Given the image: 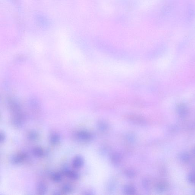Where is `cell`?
<instances>
[{"label":"cell","mask_w":195,"mask_h":195,"mask_svg":"<svg viewBox=\"0 0 195 195\" xmlns=\"http://www.w3.org/2000/svg\"><path fill=\"white\" fill-rule=\"evenodd\" d=\"M76 137L80 140L87 141L91 139L92 135L89 132L82 131H80L76 133Z\"/></svg>","instance_id":"1"},{"label":"cell","mask_w":195,"mask_h":195,"mask_svg":"<svg viewBox=\"0 0 195 195\" xmlns=\"http://www.w3.org/2000/svg\"><path fill=\"white\" fill-rule=\"evenodd\" d=\"M27 154L26 153H21L13 156L12 161L13 164H18L24 161L27 158Z\"/></svg>","instance_id":"2"},{"label":"cell","mask_w":195,"mask_h":195,"mask_svg":"<svg viewBox=\"0 0 195 195\" xmlns=\"http://www.w3.org/2000/svg\"><path fill=\"white\" fill-rule=\"evenodd\" d=\"M63 173L67 177L73 180H77L79 178V175L78 173L71 170H64Z\"/></svg>","instance_id":"3"},{"label":"cell","mask_w":195,"mask_h":195,"mask_svg":"<svg viewBox=\"0 0 195 195\" xmlns=\"http://www.w3.org/2000/svg\"><path fill=\"white\" fill-rule=\"evenodd\" d=\"M84 164V160L80 156H77L74 159L73 162V166L74 167L78 169L81 167Z\"/></svg>","instance_id":"4"},{"label":"cell","mask_w":195,"mask_h":195,"mask_svg":"<svg viewBox=\"0 0 195 195\" xmlns=\"http://www.w3.org/2000/svg\"><path fill=\"white\" fill-rule=\"evenodd\" d=\"M60 140V137L59 135L57 133H54L51 135L50 137V143L53 145H56L59 143Z\"/></svg>","instance_id":"5"},{"label":"cell","mask_w":195,"mask_h":195,"mask_svg":"<svg viewBox=\"0 0 195 195\" xmlns=\"http://www.w3.org/2000/svg\"><path fill=\"white\" fill-rule=\"evenodd\" d=\"M47 186L44 183H40L38 185L37 191L39 194H45L47 191Z\"/></svg>","instance_id":"6"},{"label":"cell","mask_w":195,"mask_h":195,"mask_svg":"<svg viewBox=\"0 0 195 195\" xmlns=\"http://www.w3.org/2000/svg\"><path fill=\"white\" fill-rule=\"evenodd\" d=\"M33 154L35 156L38 157H42L44 155V150L40 147H37L34 149Z\"/></svg>","instance_id":"7"},{"label":"cell","mask_w":195,"mask_h":195,"mask_svg":"<svg viewBox=\"0 0 195 195\" xmlns=\"http://www.w3.org/2000/svg\"><path fill=\"white\" fill-rule=\"evenodd\" d=\"M39 135L37 132L35 131H31L29 132L28 135V138L31 140H35L38 138Z\"/></svg>","instance_id":"8"},{"label":"cell","mask_w":195,"mask_h":195,"mask_svg":"<svg viewBox=\"0 0 195 195\" xmlns=\"http://www.w3.org/2000/svg\"><path fill=\"white\" fill-rule=\"evenodd\" d=\"M51 178L55 182H58L61 181L62 176L61 174L59 173H55L51 175Z\"/></svg>","instance_id":"9"},{"label":"cell","mask_w":195,"mask_h":195,"mask_svg":"<svg viewBox=\"0 0 195 195\" xmlns=\"http://www.w3.org/2000/svg\"><path fill=\"white\" fill-rule=\"evenodd\" d=\"M125 192L128 194H133L135 192V189L132 186H126L124 188Z\"/></svg>","instance_id":"10"},{"label":"cell","mask_w":195,"mask_h":195,"mask_svg":"<svg viewBox=\"0 0 195 195\" xmlns=\"http://www.w3.org/2000/svg\"><path fill=\"white\" fill-rule=\"evenodd\" d=\"M72 191V186L69 185H65L62 189V192L64 194L69 193Z\"/></svg>","instance_id":"11"},{"label":"cell","mask_w":195,"mask_h":195,"mask_svg":"<svg viewBox=\"0 0 195 195\" xmlns=\"http://www.w3.org/2000/svg\"><path fill=\"white\" fill-rule=\"evenodd\" d=\"M120 160V157L117 154L114 155L112 158V162L114 164H116L119 162Z\"/></svg>","instance_id":"12"},{"label":"cell","mask_w":195,"mask_h":195,"mask_svg":"<svg viewBox=\"0 0 195 195\" xmlns=\"http://www.w3.org/2000/svg\"><path fill=\"white\" fill-rule=\"evenodd\" d=\"M107 125L106 123L105 122H100V124H99V128H100V129L102 130H106L107 128Z\"/></svg>","instance_id":"13"},{"label":"cell","mask_w":195,"mask_h":195,"mask_svg":"<svg viewBox=\"0 0 195 195\" xmlns=\"http://www.w3.org/2000/svg\"><path fill=\"white\" fill-rule=\"evenodd\" d=\"M5 135L3 133L1 132V134H0V139H1V143H2V142H4V141L5 140Z\"/></svg>","instance_id":"14"},{"label":"cell","mask_w":195,"mask_h":195,"mask_svg":"<svg viewBox=\"0 0 195 195\" xmlns=\"http://www.w3.org/2000/svg\"><path fill=\"white\" fill-rule=\"evenodd\" d=\"M191 178L190 180H191L192 182L195 183V175H192V176H190Z\"/></svg>","instance_id":"15"}]
</instances>
